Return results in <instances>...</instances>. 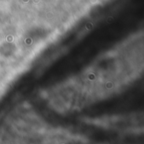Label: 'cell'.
<instances>
[{
  "label": "cell",
  "instance_id": "obj_1",
  "mask_svg": "<svg viewBox=\"0 0 144 144\" xmlns=\"http://www.w3.org/2000/svg\"><path fill=\"white\" fill-rule=\"evenodd\" d=\"M138 40L136 36L128 38L79 74L54 85L41 95L71 96V105L77 101L78 105L82 101H99L121 94L143 74V39Z\"/></svg>",
  "mask_w": 144,
  "mask_h": 144
},
{
  "label": "cell",
  "instance_id": "obj_2",
  "mask_svg": "<svg viewBox=\"0 0 144 144\" xmlns=\"http://www.w3.org/2000/svg\"><path fill=\"white\" fill-rule=\"evenodd\" d=\"M2 24H3V23H1V22H0V25H1ZM3 26H9V25H3ZM10 27H15V26H10Z\"/></svg>",
  "mask_w": 144,
  "mask_h": 144
}]
</instances>
